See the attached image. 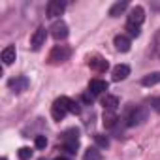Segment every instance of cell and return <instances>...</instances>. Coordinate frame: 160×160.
<instances>
[{
    "label": "cell",
    "instance_id": "cell-1",
    "mask_svg": "<svg viewBox=\"0 0 160 160\" xmlns=\"http://www.w3.org/2000/svg\"><path fill=\"white\" fill-rule=\"evenodd\" d=\"M149 117V108L145 106H130L124 113V121L128 126H138V124H143Z\"/></svg>",
    "mask_w": 160,
    "mask_h": 160
},
{
    "label": "cell",
    "instance_id": "cell-2",
    "mask_svg": "<svg viewBox=\"0 0 160 160\" xmlns=\"http://www.w3.org/2000/svg\"><path fill=\"white\" fill-rule=\"evenodd\" d=\"M70 55H72V49L68 45H55L49 53V62L51 64H62L70 58Z\"/></svg>",
    "mask_w": 160,
    "mask_h": 160
},
{
    "label": "cell",
    "instance_id": "cell-3",
    "mask_svg": "<svg viewBox=\"0 0 160 160\" xmlns=\"http://www.w3.org/2000/svg\"><path fill=\"white\" fill-rule=\"evenodd\" d=\"M79 147V130L77 128H70L64 132V151L70 154H75Z\"/></svg>",
    "mask_w": 160,
    "mask_h": 160
},
{
    "label": "cell",
    "instance_id": "cell-4",
    "mask_svg": "<svg viewBox=\"0 0 160 160\" xmlns=\"http://www.w3.org/2000/svg\"><path fill=\"white\" fill-rule=\"evenodd\" d=\"M28 85H30V81H28V77H25V75H19V77H12L10 81H8V87L15 92V94H21V92H25L27 89H28Z\"/></svg>",
    "mask_w": 160,
    "mask_h": 160
},
{
    "label": "cell",
    "instance_id": "cell-5",
    "mask_svg": "<svg viewBox=\"0 0 160 160\" xmlns=\"http://www.w3.org/2000/svg\"><path fill=\"white\" fill-rule=\"evenodd\" d=\"M51 36L57 40V42H60V40H66L68 38V25L64 23V21H55L53 25H51Z\"/></svg>",
    "mask_w": 160,
    "mask_h": 160
},
{
    "label": "cell",
    "instance_id": "cell-6",
    "mask_svg": "<svg viewBox=\"0 0 160 160\" xmlns=\"http://www.w3.org/2000/svg\"><path fill=\"white\" fill-rule=\"evenodd\" d=\"M143 21H145V10H143L141 6H134V8L130 10V13H128V21H126V23L136 25V27H141Z\"/></svg>",
    "mask_w": 160,
    "mask_h": 160
},
{
    "label": "cell",
    "instance_id": "cell-7",
    "mask_svg": "<svg viewBox=\"0 0 160 160\" xmlns=\"http://www.w3.org/2000/svg\"><path fill=\"white\" fill-rule=\"evenodd\" d=\"M64 10H66L64 0H51L47 4V17H58L64 13Z\"/></svg>",
    "mask_w": 160,
    "mask_h": 160
},
{
    "label": "cell",
    "instance_id": "cell-8",
    "mask_svg": "<svg viewBox=\"0 0 160 160\" xmlns=\"http://www.w3.org/2000/svg\"><path fill=\"white\" fill-rule=\"evenodd\" d=\"M89 68H91L92 72H96V73H104V72L109 68V64H108V60H106V58H102V57L94 55V57H91V58H89Z\"/></svg>",
    "mask_w": 160,
    "mask_h": 160
},
{
    "label": "cell",
    "instance_id": "cell-9",
    "mask_svg": "<svg viewBox=\"0 0 160 160\" xmlns=\"http://www.w3.org/2000/svg\"><path fill=\"white\" fill-rule=\"evenodd\" d=\"M45 38H47V30H45L43 27H40V28L32 34V38H30V45H32V49L38 51V49L45 43Z\"/></svg>",
    "mask_w": 160,
    "mask_h": 160
},
{
    "label": "cell",
    "instance_id": "cell-10",
    "mask_svg": "<svg viewBox=\"0 0 160 160\" xmlns=\"http://www.w3.org/2000/svg\"><path fill=\"white\" fill-rule=\"evenodd\" d=\"M106 91H108V81H104V79H92L89 83V92L92 96H100Z\"/></svg>",
    "mask_w": 160,
    "mask_h": 160
},
{
    "label": "cell",
    "instance_id": "cell-11",
    "mask_svg": "<svg viewBox=\"0 0 160 160\" xmlns=\"http://www.w3.org/2000/svg\"><path fill=\"white\" fill-rule=\"evenodd\" d=\"M113 45H115L117 51L126 53V51H130V38H128L126 34H117V36L113 38Z\"/></svg>",
    "mask_w": 160,
    "mask_h": 160
},
{
    "label": "cell",
    "instance_id": "cell-12",
    "mask_svg": "<svg viewBox=\"0 0 160 160\" xmlns=\"http://www.w3.org/2000/svg\"><path fill=\"white\" fill-rule=\"evenodd\" d=\"M62 106H64V109L68 111V113H73V115H77L79 111H81V108H79V104L75 102V100H72V98H68V96H60V98H57Z\"/></svg>",
    "mask_w": 160,
    "mask_h": 160
},
{
    "label": "cell",
    "instance_id": "cell-13",
    "mask_svg": "<svg viewBox=\"0 0 160 160\" xmlns=\"http://www.w3.org/2000/svg\"><path fill=\"white\" fill-rule=\"evenodd\" d=\"M130 75V66L128 64H117L113 68V81H122Z\"/></svg>",
    "mask_w": 160,
    "mask_h": 160
},
{
    "label": "cell",
    "instance_id": "cell-14",
    "mask_svg": "<svg viewBox=\"0 0 160 160\" xmlns=\"http://www.w3.org/2000/svg\"><path fill=\"white\" fill-rule=\"evenodd\" d=\"M102 106H104L106 111H115V109L119 108V98L113 96V94H106V96L102 98Z\"/></svg>",
    "mask_w": 160,
    "mask_h": 160
},
{
    "label": "cell",
    "instance_id": "cell-15",
    "mask_svg": "<svg viewBox=\"0 0 160 160\" xmlns=\"http://www.w3.org/2000/svg\"><path fill=\"white\" fill-rule=\"evenodd\" d=\"M102 122L106 128H115L117 122H119V117L115 111H104V117H102Z\"/></svg>",
    "mask_w": 160,
    "mask_h": 160
},
{
    "label": "cell",
    "instance_id": "cell-16",
    "mask_svg": "<svg viewBox=\"0 0 160 160\" xmlns=\"http://www.w3.org/2000/svg\"><path fill=\"white\" fill-rule=\"evenodd\" d=\"M15 58H17V51H15V47H13V45H8V47L2 51V62H4L6 66H10Z\"/></svg>",
    "mask_w": 160,
    "mask_h": 160
},
{
    "label": "cell",
    "instance_id": "cell-17",
    "mask_svg": "<svg viewBox=\"0 0 160 160\" xmlns=\"http://www.w3.org/2000/svg\"><path fill=\"white\" fill-rule=\"evenodd\" d=\"M66 109H64V106L58 102V100H55V104H53V108H51V115H53V119L55 121H62L64 117H66Z\"/></svg>",
    "mask_w": 160,
    "mask_h": 160
},
{
    "label": "cell",
    "instance_id": "cell-18",
    "mask_svg": "<svg viewBox=\"0 0 160 160\" xmlns=\"http://www.w3.org/2000/svg\"><path fill=\"white\" fill-rule=\"evenodd\" d=\"M158 83H160V72H152V73H149V75H145L141 79V85L143 87H154Z\"/></svg>",
    "mask_w": 160,
    "mask_h": 160
},
{
    "label": "cell",
    "instance_id": "cell-19",
    "mask_svg": "<svg viewBox=\"0 0 160 160\" xmlns=\"http://www.w3.org/2000/svg\"><path fill=\"white\" fill-rule=\"evenodd\" d=\"M126 8H128V2H126V0H122V2H115V4L111 6V10H109V15H111V17H119L121 13L126 12Z\"/></svg>",
    "mask_w": 160,
    "mask_h": 160
},
{
    "label": "cell",
    "instance_id": "cell-20",
    "mask_svg": "<svg viewBox=\"0 0 160 160\" xmlns=\"http://www.w3.org/2000/svg\"><path fill=\"white\" fill-rule=\"evenodd\" d=\"M83 160H102V152L98 151V147H89L83 154Z\"/></svg>",
    "mask_w": 160,
    "mask_h": 160
},
{
    "label": "cell",
    "instance_id": "cell-21",
    "mask_svg": "<svg viewBox=\"0 0 160 160\" xmlns=\"http://www.w3.org/2000/svg\"><path fill=\"white\" fill-rule=\"evenodd\" d=\"M94 141H96V145H98V147H102V149L109 147V138H108V136H104V134H94Z\"/></svg>",
    "mask_w": 160,
    "mask_h": 160
},
{
    "label": "cell",
    "instance_id": "cell-22",
    "mask_svg": "<svg viewBox=\"0 0 160 160\" xmlns=\"http://www.w3.org/2000/svg\"><path fill=\"white\" fill-rule=\"evenodd\" d=\"M17 156H19V160H30V158H32L30 147H21V149L17 151Z\"/></svg>",
    "mask_w": 160,
    "mask_h": 160
},
{
    "label": "cell",
    "instance_id": "cell-23",
    "mask_svg": "<svg viewBox=\"0 0 160 160\" xmlns=\"http://www.w3.org/2000/svg\"><path fill=\"white\" fill-rule=\"evenodd\" d=\"M126 32H128V36L130 38H138L139 36V27H136V25H130V23H126Z\"/></svg>",
    "mask_w": 160,
    "mask_h": 160
},
{
    "label": "cell",
    "instance_id": "cell-24",
    "mask_svg": "<svg viewBox=\"0 0 160 160\" xmlns=\"http://www.w3.org/2000/svg\"><path fill=\"white\" fill-rule=\"evenodd\" d=\"M36 149H45V145H47V138L45 136H36Z\"/></svg>",
    "mask_w": 160,
    "mask_h": 160
},
{
    "label": "cell",
    "instance_id": "cell-25",
    "mask_svg": "<svg viewBox=\"0 0 160 160\" xmlns=\"http://www.w3.org/2000/svg\"><path fill=\"white\" fill-rule=\"evenodd\" d=\"M151 106H152V109H154V111H158V113H160V98H152V100H151Z\"/></svg>",
    "mask_w": 160,
    "mask_h": 160
},
{
    "label": "cell",
    "instance_id": "cell-26",
    "mask_svg": "<svg viewBox=\"0 0 160 160\" xmlns=\"http://www.w3.org/2000/svg\"><path fill=\"white\" fill-rule=\"evenodd\" d=\"M156 53L160 55V32H158V36H156Z\"/></svg>",
    "mask_w": 160,
    "mask_h": 160
},
{
    "label": "cell",
    "instance_id": "cell-27",
    "mask_svg": "<svg viewBox=\"0 0 160 160\" xmlns=\"http://www.w3.org/2000/svg\"><path fill=\"white\" fill-rule=\"evenodd\" d=\"M55 160H66V158H55Z\"/></svg>",
    "mask_w": 160,
    "mask_h": 160
},
{
    "label": "cell",
    "instance_id": "cell-28",
    "mask_svg": "<svg viewBox=\"0 0 160 160\" xmlns=\"http://www.w3.org/2000/svg\"><path fill=\"white\" fill-rule=\"evenodd\" d=\"M2 160H6V158H2Z\"/></svg>",
    "mask_w": 160,
    "mask_h": 160
}]
</instances>
